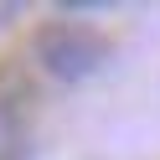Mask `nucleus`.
I'll list each match as a JSON object with an SVG mask.
<instances>
[{"label":"nucleus","mask_w":160,"mask_h":160,"mask_svg":"<svg viewBox=\"0 0 160 160\" xmlns=\"http://www.w3.org/2000/svg\"><path fill=\"white\" fill-rule=\"evenodd\" d=\"M108 36L93 31V26L83 21H42L31 31V57L36 67H42L47 78H57V83H83V78H93L98 67L108 62Z\"/></svg>","instance_id":"obj_1"},{"label":"nucleus","mask_w":160,"mask_h":160,"mask_svg":"<svg viewBox=\"0 0 160 160\" xmlns=\"http://www.w3.org/2000/svg\"><path fill=\"white\" fill-rule=\"evenodd\" d=\"M26 155V119L11 103H0V160H21Z\"/></svg>","instance_id":"obj_2"}]
</instances>
